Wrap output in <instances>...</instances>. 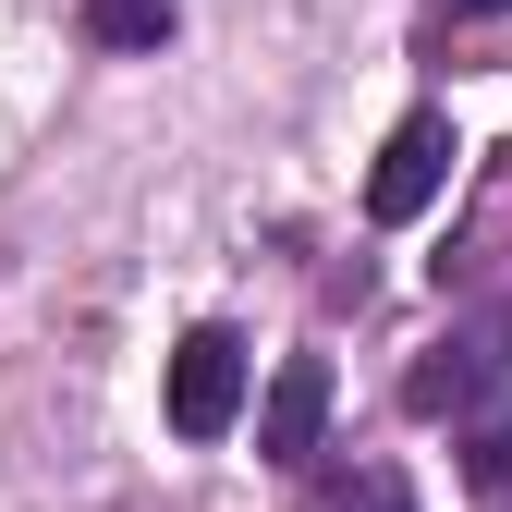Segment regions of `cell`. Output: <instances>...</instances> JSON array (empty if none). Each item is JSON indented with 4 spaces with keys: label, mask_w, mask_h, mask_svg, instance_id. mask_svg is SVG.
<instances>
[{
    "label": "cell",
    "mask_w": 512,
    "mask_h": 512,
    "mask_svg": "<svg viewBox=\"0 0 512 512\" xmlns=\"http://www.w3.org/2000/svg\"><path fill=\"white\" fill-rule=\"evenodd\" d=\"M464 476H476V488H512V391L464 427Z\"/></svg>",
    "instance_id": "52a82bcc"
},
{
    "label": "cell",
    "mask_w": 512,
    "mask_h": 512,
    "mask_svg": "<svg viewBox=\"0 0 512 512\" xmlns=\"http://www.w3.org/2000/svg\"><path fill=\"white\" fill-rule=\"evenodd\" d=\"M452 13H500V0H452Z\"/></svg>",
    "instance_id": "ba28073f"
},
{
    "label": "cell",
    "mask_w": 512,
    "mask_h": 512,
    "mask_svg": "<svg viewBox=\"0 0 512 512\" xmlns=\"http://www.w3.org/2000/svg\"><path fill=\"white\" fill-rule=\"evenodd\" d=\"M183 25V0H86V37L98 49H159Z\"/></svg>",
    "instance_id": "5b68a950"
},
{
    "label": "cell",
    "mask_w": 512,
    "mask_h": 512,
    "mask_svg": "<svg viewBox=\"0 0 512 512\" xmlns=\"http://www.w3.org/2000/svg\"><path fill=\"white\" fill-rule=\"evenodd\" d=\"M244 378H256V354H244L232 330H183V354H171V427H183V439H232Z\"/></svg>",
    "instance_id": "7a4b0ae2"
},
{
    "label": "cell",
    "mask_w": 512,
    "mask_h": 512,
    "mask_svg": "<svg viewBox=\"0 0 512 512\" xmlns=\"http://www.w3.org/2000/svg\"><path fill=\"white\" fill-rule=\"evenodd\" d=\"M305 512H415V500H403V476L342 464V476H317V488H305Z\"/></svg>",
    "instance_id": "8992f818"
},
{
    "label": "cell",
    "mask_w": 512,
    "mask_h": 512,
    "mask_svg": "<svg viewBox=\"0 0 512 512\" xmlns=\"http://www.w3.org/2000/svg\"><path fill=\"white\" fill-rule=\"evenodd\" d=\"M439 183H452V122L415 110V122H391V147H378V171H366V220H391V232L427 220Z\"/></svg>",
    "instance_id": "3957f363"
},
{
    "label": "cell",
    "mask_w": 512,
    "mask_h": 512,
    "mask_svg": "<svg viewBox=\"0 0 512 512\" xmlns=\"http://www.w3.org/2000/svg\"><path fill=\"white\" fill-rule=\"evenodd\" d=\"M317 427H330V354H281V378L256 391V452L317 464Z\"/></svg>",
    "instance_id": "277c9868"
},
{
    "label": "cell",
    "mask_w": 512,
    "mask_h": 512,
    "mask_svg": "<svg viewBox=\"0 0 512 512\" xmlns=\"http://www.w3.org/2000/svg\"><path fill=\"white\" fill-rule=\"evenodd\" d=\"M488 391H512V305L464 317V330H452V342H439V354L403 378V403H415V415H476Z\"/></svg>",
    "instance_id": "6da1fadb"
}]
</instances>
